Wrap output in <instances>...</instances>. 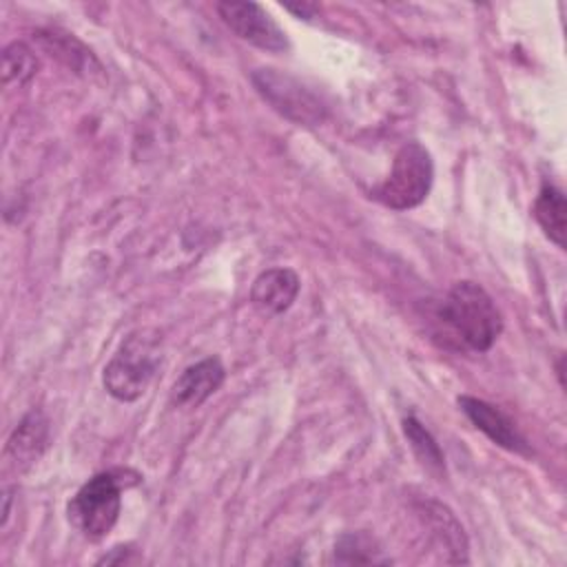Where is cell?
Masks as SVG:
<instances>
[{
    "label": "cell",
    "instance_id": "6",
    "mask_svg": "<svg viewBox=\"0 0 567 567\" xmlns=\"http://www.w3.org/2000/svg\"><path fill=\"white\" fill-rule=\"evenodd\" d=\"M217 13L224 24L241 40L264 51H286L288 38L279 24L257 2H217Z\"/></svg>",
    "mask_w": 567,
    "mask_h": 567
},
{
    "label": "cell",
    "instance_id": "11",
    "mask_svg": "<svg viewBox=\"0 0 567 567\" xmlns=\"http://www.w3.org/2000/svg\"><path fill=\"white\" fill-rule=\"evenodd\" d=\"M421 516L427 523V527L432 529V538L434 543L441 547V551H445V560L447 563H467V538L465 532L461 527V523L456 520V516L441 503L436 501H425L421 505Z\"/></svg>",
    "mask_w": 567,
    "mask_h": 567
},
{
    "label": "cell",
    "instance_id": "16",
    "mask_svg": "<svg viewBox=\"0 0 567 567\" xmlns=\"http://www.w3.org/2000/svg\"><path fill=\"white\" fill-rule=\"evenodd\" d=\"M284 9L299 18H312V13L317 11V4H306V2L303 4H284Z\"/></svg>",
    "mask_w": 567,
    "mask_h": 567
},
{
    "label": "cell",
    "instance_id": "14",
    "mask_svg": "<svg viewBox=\"0 0 567 567\" xmlns=\"http://www.w3.org/2000/svg\"><path fill=\"white\" fill-rule=\"evenodd\" d=\"M403 432L414 450V454L419 456V461L432 472V474H439L443 476L445 472V458H443V452L439 447V443L434 441V436L430 434V430L414 416H408L403 419Z\"/></svg>",
    "mask_w": 567,
    "mask_h": 567
},
{
    "label": "cell",
    "instance_id": "15",
    "mask_svg": "<svg viewBox=\"0 0 567 567\" xmlns=\"http://www.w3.org/2000/svg\"><path fill=\"white\" fill-rule=\"evenodd\" d=\"M38 73V58L24 42H11L2 51V80L4 84H27Z\"/></svg>",
    "mask_w": 567,
    "mask_h": 567
},
{
    "label": "cell",
    "instance_id": "12",
    "mask_svg": "<svg viewBox=\"0 0 567 567\" xmlns=\"http://www.w3.org/2000/svg\"><path fill=\"white\" fill-rule=\"evenodd\" d=\"M567 204L560 188L554 184H543L538 190V197L534 202V217L538 226L545 230V235L558 246L565 248V235H567Z\"/></svg>",
    "mask_w": 567,
    "mask_h": 567
},
{
    "label": "cell",
    "instance_id": "1",
    "mask_svg": "<svg viewBox=\"0 0 567 567\" xmlns=\"http://www.w3.org/2000/svg\"><path fill=\"white\" fill-rule=\"evenodd\" d=\"M439 319L470 350L485 352L503 332V317L487 295L474 281H456L439 306Z\"/></svg>",
    "mask_w": 567,
    "mask_h": 567
},
{
    "label": "cell",
    "instance_id": "7",
    "mask_svg": "<svg viewBox=\"0 0 567 567\" xmlns=\"http://www.w3.org/2000/svg\"><path fill=\"white\" fill-rule=\"evenodd\" d=\"M458 408L465 412V416L474 423L476 430H481L489 441L496 445L516 452V454H529V443L525 436L516 430L514 421L503 414L496 405L476 399V396H458Z\"/></svg>",
    "mask_w": 567,
    "mask_h": 567
},
{
    "label": "cell",
    "instance_id": "2",
    "mask_svg": "<svg viewBox=\"0 0 567 567\" xmlns=\"http://www.w3.org/2000/svg\"><path fill=\"white\" fill-rule=\"evenodd\" d=\"M137 481L140 474L131 470H109L91 476L66 505L71 525L93 540L104 538L117 523L122 489Z\"/></svg>",
    "mask_w": 567,
    "mask_h": 567
},
{
    "label": "cell",
    "instance_id": "5",
    "mask_svg": "<svg viewBox=\"0 0 567 567\" xmlns=\"http://www.w3.org/2000/svg\"><path fill=\"white\" fill-rule=\"evenodd\" d=\"M257 93L286 120L303 126L323 122L326 106L321 100L306 89L297 78L286 75L277 69H257L250 75Z\"/></svg>",
    "mask_w": 567,
    "mask_h": 567
},
{
    "label": "cell",
    "instance_id": "3",
    "mask_svg": "<svg viewBox=\"0 0 567 567\" xmlns=\"http://www.w3.org/2000/svg\"><path fill=\"white\" fill-rule=\"evenodd\" d=\"M162 361V337L155 330L131 332L104 368V388L117 401L140 399Z\"/></svg>",
    "mask_w": 567,
    "mask_h": 567
},
{
    "label": "cell",
    "instance_id": "4",
    "mask_svg": "<svg viewBox=\"0 0 567 567\" xmlns=\"http://www.w3.org/2000/svg\"><path fill=\"white\" fill-rule=\"evenodd\" d=\"M434 179V164L430 151L419 142L403 144L392 162L390 175L377 186L374 197L394 210L419 206Z\"/></svg>",
    "mask_w": 567,
    "mask_h": 567
},
{
    "label": "cell",
    "instance_id": "13",
    "mask_svg": "<svg viewBox=\"0 0 567 567\" xmlns=\"http://www.w3.org/2000/svg\"><path fill=\"white\" fill-rule=\"evenodd\" d=\"M334 560L339 565H385L390 558L383 554L379 543L365 532H350L337 538Z\"/></svg>",
    "mask_w": 567,
    "mask_h": 567
},
{
    "label": "cell",
    "instance_id": "10",
    "mask_svg": "<svg viewBox=\"0 0 567 567\" xmlns=\"http://www.w3.org/2000/svg\"><path fill=\"white\" fill-rule=\"evenodd\" d=\"M49 441V423L40 410H31L22 416L18 427L7 441V458L16 470H24L33 465Z\"/></svg>",
    "mask_w": 567,
    "mask_h": 567
},
{
    "label": "cell",
    "instance_id": "9",
    "mask_svg": "<svg viewBox=\"0 0 567 567\" xmlns=\"http://www.w3.org/2000/svg\"><path fill=\"white\" fill-rule=\"evenodd\" d=\"M299 277L290 268L264 270L250 288V301L266 315L286 312L299 295Z\"/></svg>",
    "mask_w": 567,
    "mask_h": 567
},
{
    "label": "cell",
    "instance_id": "8",
    "mask_svg": "<svg viewBox=\"0 0 567 567\" xmlns=\"http://www.w3.org/2000/svg\"><path fill=\"white\" fill-rule=\"evenodd\" d=\"M226 370L217 357H208L188 365L182 377L173 383L171 403L175 408H199L208 396H213L224 383Z\"/></svg>",
    "mask_w": 567,
    "mask_h": 567
}]
</instances>
